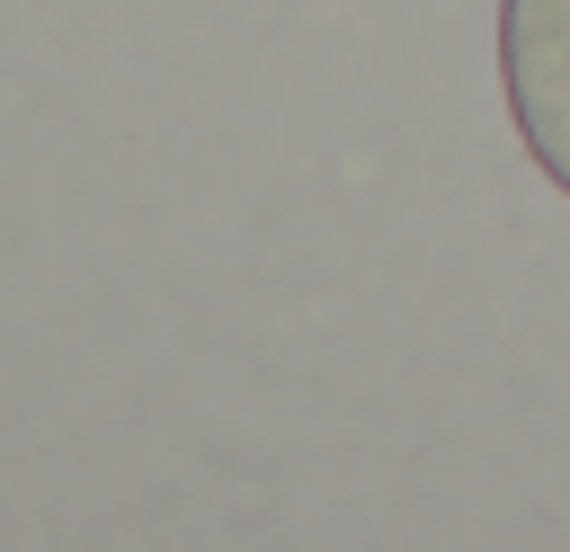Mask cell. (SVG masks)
Instances as JSON below:
<instances>
[{
  "mask_svg": "<svg viewBox=\"0 0 570 552\" xmlns=\"http://www.w3.org/2000/svg\"><path fill=\"white\" fill-rule=\"evenodd\" d=\"M499 89L525 160L570 196V0H499Z\"/></svg>",
  "mask_w": 570,
  "mask_h": 552,
  "instance_id": "obj_1",
  "label": "cell"
}]
</instances>
